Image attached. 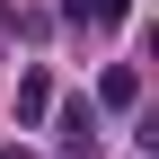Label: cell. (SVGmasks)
Wrapping results in <instances>:
<instances>
[{"mask_svg": "<svg viewBox=\"0 0 159 159\" xmlns=\"http://www.w3.org/2000/svg\"><path fill=\"white\" fill-rule=\"evenodd\" d=\"M44 106H53V80H44V71H18V133L44 124Z\"/></svg>", "mask_w": 159, "mask_h": 159, "instance_id": "cell-1", "label": "cell"}, {"mask_svg": "<svg viewBox=\"0 0 159 159\" xmlns=\"http://www.w3.org/2000/svg\"><path fill=\"white\" fill-rule=\"evenodd\" d=\"M0 159H35V150H27V142H18V150H0Z\"/></svg>", "mask_w": 159, "mask_h": 159, "instance_id": "cell-5", "label": "cell"}, {"mask_svg": "<svg viewBox=\"0 0 159 159\" xmlns=\"http://www.w3.org/2000/svg\"><path fill=\"white\" fill-rule=\"evenodd\" d=\"M71 27H115V18H133V0H62Z\"/></svg>", "mask_w": 159, "mask_h": 159, "instance_id": "cell-2", "label": "cell"}, {"mask_svg": "<svg viewBox=\"0 0 159 159\" xmlns=\"http://www.w3.org/2000/svg\"><path fill=\"white\" fill-rule=\"evenodd\" d=\"M62 133H71V142H89V133H97V115H89V97H71V106H62ZM97 150V142H89Z\"/></svg>", "mask_w": 159, "mask_h": 159, "instance_id": "cell-4", "label": "cell"}, {"mask_svg": "<svg viewBox=\"0 0 159 159\" xmlns=\"http://www.w3.org/2000/svg\"><path fill=\"white\" fill-rule=\"evenodd\" d=\"M97 97H106V106H133V97H142V71H133V62H115L106 80H97Z\"/></svg>", "mask_w": 159, "mask_h": 159, "instance_id": "cell-3", "label": "cell"}]
</instances>
